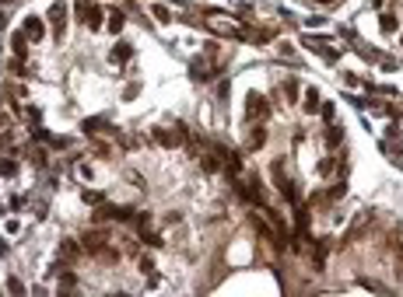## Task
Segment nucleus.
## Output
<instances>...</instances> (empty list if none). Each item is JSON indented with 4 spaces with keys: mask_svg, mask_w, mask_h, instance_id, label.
<instances>
[{
    "mask_svg": "<svg viewBox=\"0 0 403 297\" xmlns=\"http://www.w3.org/2000/svg\"><path fill=\"white\" fill-rule=\"evenodd\" d=\"M25 35H28L32 42H39L42 35H46V25H42V18H35V14H28V18H25Z\"/></svg>",
    "mask_w": 403,
    "mask_h": 297,
    "instance_id": "obj_1",
    "label": "nucleus"
},
{
    "mask_svg": "<svg viewBox=\"0 0 403 297\" xmlns=\"http://www.w3.org/2000/svg\"><path fill=\"white\" fill-rule=\"evenodd\" d=\"M266 112H270V105H266V98L253 91V95H249V119H256V116H266Z\"/></svg>",
    "mask_w": 403,
    "mask_h": 297,
    "instance_id": "obj_2",
    "label": "nucleus"
},
{
    "mask_svg": "<svg viewBox=\"0 0 403 297\" xmlns=\"http://www.w3.org/2000/svg\"><path fill=\"white\" fill-rule=\"evenodd\" d=\"M84 25H88L91 32H99V28H102V7H99V4H91V7H88V14H84Z\"/></svg>",
    "mask_w": 403,
    "mask_h": 297,
    "instance_id": "obj_3",
    "label": "nucleus"
},
{
    "mask_svg": "<svg viewBox=\"0 0 403 297\" xmlns=\"http://www.w3.org/2000/svg\"><path fill=\"white\" fill-rule=\"evenodd\" d=\"M11 49H14V56H25V53H28V35H25V32H14V35H11Z\"/></svg>",
    "mask_w": 403,
    "mask_h": 297,
    "instance_id": "obj_4",
    "label": "nucleus"
},
{
    "mask_svg": "<svg viewBox=\"0 0 403 297\" xmlns=\"http://www.w3.org/2000/svg\"><path fill=\"white\" fill-rule=\"evenodd\" d=\"M63 18H67V7H63L60 0H56V4L49 7V21L56 25V35H60V28H63Z\"/></svg>",
    "mask_w": 403,
    "mask_h": 297,
    "instance_id": "obj_5",
    "label": "nucleus"
},
{
    "mask_svg": "<svg viewBox=\"0 0 403 297\" xmlns=\"http://www.w3.org/2000/svg\"><path fill=\"white\" fill-rule=\"evenodd\" d=\"M130 56H133V46H126V42H120V46L109 53V59H112V63H126Z\"/></svg>",
    "mask_w": 403,
    "mask_h": 297,
    "instance_id": "obj_6",
    "label": "nucleus"
},
{
    "mask_svg": "<svg viewBox=\"0 0 403 297\" xmlns=\"http://www.w3.org/2000/svg\"><path fill=\"white\" fill-rule=\"evenodd\" d=\"M102 241H105V238H102L99 231H88V235H84V248H88V252H102V248H105Z\"/></svg>",
    "mask_w": 403,
    "mask_h": 297,
    "instance_id": "obj_7",
    "label": "nucleus"
},
{
    "mask_svg": "<svg viewBox=\"0 0 403 297\" xmlns=\"http://www.w3.org/2000/svg\"><path fill=\"white\" fill-rule=\"evenodd\" d=\"M123 25H126V18H123V11L116 7V11H109V32H116L120 35L123 32Z\"/></svg>",
    "mask_w": 403,
    "mask_h": 297,
    "instance_id": "obj_8",
    "label": "nucleus"
},
{
    "mask_svg": "<svg viewBox=\"0 0 403 297\" xmlns=\"http://www.w3.org/2000/svg\"><path fill=\"white\" fill-rule=\"evenodd\" d=\"M319 105H322L319 91H316V88H309V91H305V112H316Z\"/></svg>",
    "mask_w": 403,
    "mask_h": 297,
    "instance_id": "obj_9",
    "label": "nucleus"
},
{
    "mask_svg": "<svg viewBox=\"0 0 403 297\" xmlns=\"http://www.w3.org/2000/svg\"><path fill=\"white\" fill-rule=\"evenodd\" d=\"M379 28H382L386 35H393V32H396V18H393V14H379Z\"/></svg>",
    "mask_w": 403,
    "mask_h": 297,
    "instance_id": "obj_10",
    "label": "nucleus"
},
{
    "mask_svg": "<svg viewBox=\"0 0 403 297\" xmlns=\"http://www.w3.org/2000/svg\"><path fill=\"white\" fill-rule=\"evenodd\" d=\"M155 140H158L161 147H176V143H179V137H172V133H165V130H155Z\"/></svg>",
    "mask_w": 403,
    "mask_h": 297,
    "instance_id": "obj_11",
    "label": "nucleus"
},
{
    "mask_svg": "<svg viewBox=\"0 0 403 297\" xmlns=\"http://www.w3.org/2000/svg\"><path fill=\"white\" fill-rule=\"evenodd\" d=\"M155 18H158L161 25H165V21H172V11H168L165 4H155Z\"/></svg>",
    "mask_w": 403,
    "mask_h": 297,
    "instance_id": "obj_12",
    "label": "nucleus"
},
{
    "mask_svg": "<svg viewBox=\"0 0 403 297\" xmlns=\"http://www.w3.org/2000/svg\"><path fill=\"white\" fill-rule=\"evenodd\" d=\"M263 143H266V130H256V133H253V137H249V147H263Z\"/></svg>",
    "mask_w": 403,
    "mask_h": 297,
    "instance_id": "obj_13",
    "label": "nucleus"
},
{
    "mask_svg": "<svg viewBox=\"0 0 403 297\" xmlns=\"http://www.w3.org/2000/svg\"><path fill=\"white\" fill-rule=\"evenodd\" d=\"M284 95H287V101L298 98V80H287V84H284Z\"/></svg>",
    "mask_w": 403,
    "mask_h": 297,
    "instance_id": "obj_14",
    "label": "nucleus"
},
{
    "mask_svg": "<svg viewBox=\"0 0 403 297\" xmlns=\"http://www.w3.org/2000/svg\"><path fill=\"white\" fill-rule=\"evenodd\" d=\"M141 273H144V277H151V273H155V259H151V256L141 259Z\"/></svg>",
    "mask_w": 403,
    "mask_h": 297,
    "instance_id": "obj_15",
    "label": "nucleus"
},
{
    "mask_svg": "<svg viewBox=\"0 0 403 297\" xmlns=\"http://www.w3.org/2000/svg\"><path fill=\"white\" fill-rule=\"evenodd\" d=\"M60 252H63V256H67V259H74V256H78V245H74V241L67 238V241H63V248H60Z\"/></svg>",
    "mask_w": 403,
    "mask_h": 297,
    "instance_id": "obj_16",
    "label": "nucleus"
},
{
    "mask_svg": "<svg viewBox=\"0 0 403 297\" xmlns=\"http://www.w3.org/2000/svg\"><path fill=\"white\" fill-rule=\"evenodd\" d=\"M326 140H330V143L337 147V143H340V140H343V133H340V130H337V126H330V133H326Z\"/></svg>",
    "mask_w": 403,
    "mask_h": 297,
    "instance_id": "obj_17",
    "label": "nucleus"
},
{
    "mask_svg": "<svg viewBox=\"0 0 403 297\" xmlns=\"http://www.w3.org/2000/svg\"><path fill=\"white\" fill-rule=\"evenodd\" d=\"M0 172H4V175H14V172H18V164H14V161H4V164H0Z\"/></svg>",
    "mask_w": 403,
    "mask_h": 297,
    "instance_id": "obj_18",
    "label": "nucleus"
},
{
    "mask_svg": "<svg viewBox=\"0 0 403 297\" xmlns=\"http://www.w3.org/2000/svg\"><path fill=\"white\" fill-rule=\"evenodd\" d=\"M84 203H102L99 193H91V189H84Z\"/></svg>",
    "mask_w": 403,
    "mask_h": 297,
    "instance_id": "obj_19",
    "label": "nucleus"
},
{
    "mask_svg": "<svg viewBox=\"0 0 403 297\" xmlns=\"http://www.w3.org/2000/svg\"><path fill=\"white\" fill-rule=\"evenodd\" d=\"M319 112H322V119H333V105L326 101V105H319Z\"/></svg>",
    "mask_w": 403,
    "mask_h": 297,
    "instance_id": "obj_20",
    "label": "nucleus"
},
{
    "mask_svg": "<svg viewBox=\"0 0 403 297\" xmlns=\"http://www.w3.org/2000/svg\"><path fill=\"white\" fill-rule=\"evenodd\" d=\"M316 168H319V175H326V172H330V168H333V161L326 158V161H319V164H316Z\"/></svg>",
    "mask_w": 403,
    "mask_h": 297,
    "instance_id": "obj_21",
    "label": "nucleus"
},
{
    "mask_svg": "<svg viewBox=\"0 0 403 297\" xmlns=\"http://www.w3.org/2000/svg\"><path fill=\"white\" fill-rule=\"evenodd\" d=\"M372 7H382V0H372Z\"/></svg>",
    "mask_w": 403,
    "mask_h": 297,
    "instance_id": "obj_22",
    "label": "nucleus"
},
{
    "mask_svg": "<svg viewBox=\"0 0 403 297\" xmlns=\"http://www.w3.org/2000/svg\"><path fill=\"white\" fill-rule=\"evenodd\" d=\"M319 4H333V0H319Z\"/></svg>",
    "mask_w": 403,
    "mask_h": 297,
    "instance_id": "obj_23",
    "label": "nucleus"
},
{
    "mask_svg": "<svg viewBox=\"0 0 403 297\" xmlns=\"http://www.w3.org/2000/svg\"><path fill=\"white\" fill-rule=\"evenodd\" d=\"M400 49H403V35H400Z\"/></svg>",
    "mask_w": 403,
    "mask_h": 297,
    "instance_id": "obj_24",
    "label": "nucleus"
}]
</instances>
